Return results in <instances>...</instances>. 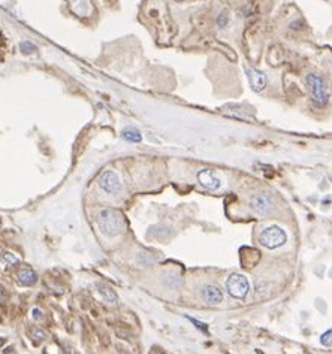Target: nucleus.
Returning <instances> with one entry per match:
<instances>
[{"label": "nucleus", "mask_w": 332, "mask_h": 354, "mask_svg": "<svg viewBox=\"0 0 332 354\" xmlns=\"http://www.w3.org/2000/svg\"><path fill=\"white\" fill-rule=\"evenodd\" d=\"M18 280L23 285H33L36 283V274L30 268H23L18 272Z\"/></svg>", "instance_id": "obj_10"}, {"label": "nucleus", "mask_w": 332, "mask_h": 354, "mask_svg": "<svg viewBox=\"0 0 332 354\" xmlns=\"http://www.w3.org/2000/svg\"><path fill=\"white\" fill-rule=\"evenodd\" d=\"M201 298L209 305H217L223 301V291L216 284H206L201 288Z\"/></svg>", "instance_id": "obj_7"}, {"label": "nucleus", "mask_w": 332, "mask_h": 354, "mask_svg": "<svg viewBox=\"0 0 332 354\" xmlns=\"http://www.w3.org/2000/svg\"><path fill=\"white\" fill-rule=\"evenodd\" d=\"M226 290L235 299H244L247 296V293L250 290L249 280L244 275L239 274H232L228 281H226Z\"/></svg>", "instance_id": "obj_5"}, {"label": "nucleus", "mask_w": 332, "mask_h": 354, "mask_svg": "<svg viewBox=\"0 0 332 354\" xmlns=\"http://www.w3.org/2000/svg\"><path fill=\"white\" fill-rule=\"evenodd\" d=\"M101 189L108 194H120L122 193V183H120L118 175L114 170H105L99 180Z\"/></svg>", "instance_id": "obj_6"}, {"label": "nucleus", "mask_w": 332, "mask_h": 354, "mask_svg": "<svg viewBox=\"0 0 332 354\" xmlns=\"http://www.w3.org/2000/svg\"><path fill=\"white\" fill-rule=\"evenodd\" d=\"M320 344L325 347H332V329L326 330L322 336H320Z\"/></svg>", "instance_id": "obj_14"}, {"label": "nucleus", "mask_w": 332, "mask_h": 354, "mask_svg": "<svg viewBox=\"0 0 332 354\" xmlns=\"http://www.w3.org/2000/svg\"><path fill=\"white\" fill-rule=\"evenodd\" d=\"M286 241H287L286 232L279 226L266 227L259 236L260 245H263L265 248H269V250H274V248H279V247L284 245Z\"/></svg>", "instance_id": "obj_2"}, {"label": "nucleus", "mask_w": 332, "mask_h": 354, "mask_svg": "<svg viewBox=\"0 0 332 354\" xmlns=\"http://www.w3.org/2000/svg\"><path fill=\"white\" fill-rule=\"evenodd\" d=\"M198 181L199 184L206 190H217L220 187V180L216 176V173L211 169H204L198 172Z\"/></svg>", "instance_id": "obj_8"}, {"label": "nucleus", "mask_w": 332, "mask_h": 354, "mask_svg": "<svg viewBox=\"0 0 332 354\" xmlns=\"http://www.w3.org/2000/svg\"><path fill=\"white\" fill-rule=\"evenodd\" d=\"M246 73H247V79L249 84L252 87L253 92H262L266 87V76L263 72L255 69V68H246Z\"/></svg>", "instance_id": "obj_9"}, {"label": "nucleus", "mask_w": 332, "mask_h": 354, "mask_svg": "<svg viewBox=\"0 0 332 354\" xmlns=\"http://www.w3.org/2000/svg\"><path fill=\"white\" fill-rule=\"evenodd\" d=\"M306 81L310 87V92H311L314 102L320 106H325L329 102V90H328L325 79L316 73H308Z\"/></svg>", "instance_id": "obj_3"}, {"label": "nucleus", "mask_w": 332, "mask_h": 354, "mask_svg": "<svg viewBox=\"0 0 332 354\" xmlns=\"http://www.w3.org/2000/svg\"><path fill=\"white\" fill-rule=\"evenodd\" d=\"M98 224L101 232L105 236H108V238H114V236L122 235L126 229L125 215L117 210H109V208H105L99 212Z\"/></svg>", "instance_id": "obj_1"}, {"label": "nucleus", "mask_w": 332, "mask_h": 354, "mask_svg": "<svg viewBox=\"0 0 332 354\" xmlns=\"http://www.w3.org/2000/svg\"><path fill=\"white\" fill-rule=\"evenodd\" d=\"M252 210L260 217H269L276 211V200L273 194L268 193H256L250 199Z\"/></svg>", "instance_id": "obj_4"}, {"label": "nucleus", "mask_w": 332, "mask_h": 354, "mask_svg": "<svg viewBox=\"0 0 332 354\" xmlns=\"http://www.w3.org/2000/svg\"><path fill=\"white\" fill-rule=\"evenodd\" d=\"M228 23H229V17H228V14H226V12H222V14L219 15V18H217V25L223 28V27L228 25Z\"/></svg>", "instance_id": "obj_16"}, {"label": "nucleus", "mask_w": 332, "mask_h": 354, "mask_svg": "<svg viewBox=\"0 0 332 354\" xmlns=\"http://www.w3.org/2000/svg\"><path fill=\"white\" fill-rule=\"evenodd\" d=\"M178 2H179V0H178Z\"/></svg>", "instance_id": "obj_17"}, {"label": "nucleus", "mask_w": 332, "mask_h": 354, "mask_svg": "<svg viewBox=\"0 0 332 354\" xmlns=\"http://www.w3.org/2000/svg\"><path fill=\"white\" fill-rule=\"evenodd\" d=\"M20 49H21L24 54H32V52H35L38 48H36L35 44H32L30 41H23V42H20Z\"/></svg>", "instance_id": "obj_13"}, {"label": "nucleus", "mask_w": 332, "mask_h": 354, "mask_svg": "<svg viewBox=\"0 0 332 354\" xmlns=\"http://www.w3.org/2000/svg\"><path fill=\"white\" fill-rule=\"evenodd\" d=\"M122 136H123L126 141H129V142H141V139H142L141 133H139L136 129H132V127L125 129V130L122 132Z\"/></svg>", "instance_id": "obj_12"}, {"label": "nucleus", "mask_w": 332, "mask_h": 354, "mask_svg": "<svg viewBox=\"0 0 332 354\" xmlns=\"http://www.w3.org/2000/svg\"><path fill=\"white\" fill-rule=\"evenodd\" d=\"M98 291L102 294V298L105 301H108V302H115L117 301V294L109 287H106L103 284H98Z\"/></svg>", "instance_id": "obj_11"}, {"label": "nucleus", "mask_w": 332, "mask_h": 354, "mask_svg": "<svg viewBox=\"0 0 332 354\" xmlns=\"http://www.w3.org/2000/svg\"><path fill=\"white\" fill-rule=\"evenodd\" d=\"M2 260L8 264V266H12V264H15V263H18V259L14 256V254H11V253H8V251H5V253H2Z\"/></svg>", "instance_id": "obj_15"}]
</instances>
